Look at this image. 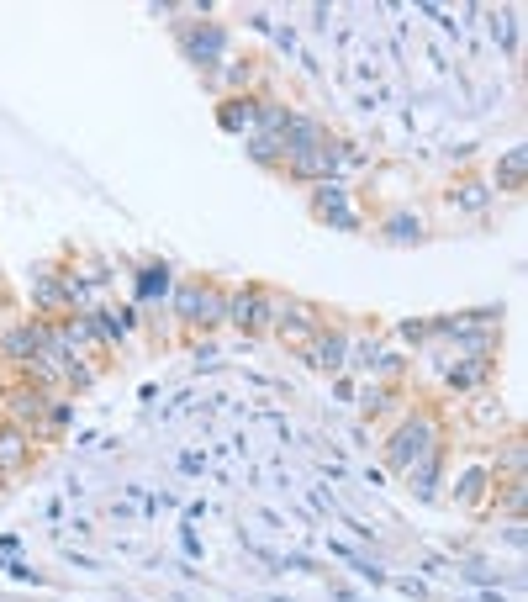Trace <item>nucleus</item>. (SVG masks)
I'll return each instance as SVG.
<instances>
[{"label": "nucleus", "mask_w": 528, "mask_h": 602, "mask_svg": "<svg viewBox=\"0 0 528 602\" xmlns=\"http://www.w3.org/2000/svg\"><path fill=\"white\" fill-rule=\"evenodd\" d=\"M222 301H228V286H217L212 275H185L169 291V312L185 338H212L222 328Z\"/></svg>", "instance_id": "1"}, {"label": "nucleus", "mask_w": 528, "mask_h": 602, "mask_svg": "<svg viewBox=\"0 0 528 602\" xmlns=\"http://www.w3.org/2000/svg\"><path fill=\"white\" fill-rule=\"evenodd\" d=\"M439 444H444V418L433 407L412 402V407L396 412V423H391V434H386V465L402 476L412 460H423L428 449H439Z\"/></svg>", "instance_id": "2"}, {"label": "nucleus", "mask_w": 528, "mask_h": 602, "mask_svg": "<svg viewBox=\"0 0 528 602\" xmlns=\"http://www.w3.org/2000/svg\"><path fill=\"white\" fill-rule=\"evenodd\" d=\"M180 48L185 59H191L206 80L233 59V32L217 22V16H191V22H180Z\"/></svg>", "instance_id": "3"}, {"label": "nucleus", "mask_w": 528, "mask_h": 602, "mask_svg": "<svg viewBox=\"0 0 528 602\" xmlns=\"http://www.w3.org/2000/svg\"><path fill=\"white\" fill-rule=\"evenodd\" d=\"M270 312H275V291L259 286V280H243V286H233L228 301H222V323L233 333H243V344L259 338V333H270Z\"/></svg>", "instance_id": "4"}, {"label": "nucleus", "mask_w": 528, "mask_h": 602, "mask_svg": "<svg viewBox=\"0 0 528 602\" xmlns=\"http://www.w3.org/2000/svg\"><path fill=\"white\" fill-rule=\"evenodd\" d=\"M323 323H328V317H323V307H317V301H301V296H280V291H275L270 333H275L291 354L307 349V344H312V333L323 328Z\"/></svg>", "instance_id": "5"}, {"label": "nucleus", "mask_w": 528, "mask_h": 602, "mask_svg": "<svg viewBox=\"0 0 528 602\" xmlns=\"http://www.w3.org/2000/svg\"><path fill=\"white\" fill-rule=\"evenodd\" d=\"M53 397H59V391H43V386H32V381H22V375H16V381L0 391V418L6 423H22V428H43V418H48V407H53Z\"/></svg>", "instance_id": "6"}, {"label": "nucleus", "mask_w": 528, "mask_h": 602, "mask_svg": "<svg viewBox=\"0 0 528 602\" xmlns=\"http://www.w3.org/2000/svg\"><path fill=\"white\" fill-rule=\"evenodd\" d=\"M312 217L328 222L338 233H360L365 217H360V201L349 196L344 180H328V185H312Z\"/></svg>", "instance_id": "7"}, {"label": "nucleus", "mask_w": 528, "mask_h": 602, "mask_svg": "<svg viewBox=\"0 0 528 602\" xmlns=\"http://www.w3.org/2000/svg\"><path fill=\"white\" fill-rule=\"evenodd\" d=\"M48 354V323L43 317H22V323H11L0 333V360H6L16 375H22L32 360H43Z\"/></svg>", "instance_id": "8"}, {"label": "nucleus", "mask_w": 528, "mask_h": 602, "mask_svg": "<svg viewBox=\"0 0 528 602\" xmlns=\"http://www.w3.org/2000/svg\"><path fill=\"white\" fill-rule=\"evenodd\" d=\"M296 360H307L317 375H344L349 370V328L344 323H323Z\"/></svg>", "instance_id": "9"}, {"label": "nucleus", "mask_w": 528, "mask_h": 602, "mask_svg": "<svg viewBox=\"0 0 528 602\" xmlns=\"http://www.w3.org/2000/svg\"><path fill=\"white\" fill-rule=\"evenodd\" d=\"M169 291H175V270L164 265V259H143L138 270H132V307H169Z\"/></svg>", "instance_id": "10"}, {"label": "nucleus", "mask_w": 528, "mask_h": 602, "mask_svg": "<svg viewBox=\"0 0 528 602\" xmlns=\"http://www.w3.org/2000/svg\"><path fill=\"white\" fill-rule=\"evenodd\" d=\"M32 317H69V296H64V270L59 265H37L32 270Z\"/></svg>", "instance_id": "11"}, {"label": "nucleus", "mask_w": 528, "mask_h": 602, "mask_svg": "<svg viewBox=\"0 0 528 602\" xmlns=\"http://www.w3.org/2000/svg\"><path fill=\"white\" fill-rule=\"evenodd\" d=\"M37 460V434L32 428H22V423H6L0 418V476H22V470Z\"/></svg>", "instance_id": "12"}, {"label": "nucleus", "mask_w": 528, "mask_h": 602, "mask_svg": "<svg viewBox=\"0 0 528 602\" xmlns=\"http://www.w3.org/2000/svg\"><path fill=\"white\" fill-rule=\"evenodd\" d=\"M492 492H497V481H492V465L486 460L465 465L455 476V507H465V513H486V507H492Z\"/></svg>", "instance_id": "13"}, {"label": "nucleus", "mask_w": 528, "mask_h": 602, "mask_svg": "<svg viewBox=\"0 0 528 602\" xmlns=\"http://www.w3.org/2000/svg\"><path fill=\"white\" fill-rule=\"evenodd\" d=\"M497 360H444V386L460 391V397H476V391H492Z\"/></svg>", "instance_id": "14"}, {"label": "nucleus", "mask_w": 528, "mask_h": 602, "mask_svg": "<svg viewBox=\"0 0 528 602\" xmlns=\"http://www.w3.org/2000/svg\"><path fill=\"white\" fill-rule=\"evenodd\" d=\"M444 460H449V455H444V444H439V449H428L423 460H412V465L402 470L418 502H433V497H439V486H444Z\"/></svg>", "instance_id": "15"}, {"label": "nucleus", "mask_w": 528, "mask_h": 602, "mask_svg": "<svg viewBox=\"0 0 528 602\" xmlns=\"http://www.w3.org/2000/svg\"><path fill=\"white\" fill-rule=\"evenodd\" d=\"M381 238L391 249H412V243L428 238V222H423V212H412V206H396V212L381 217Z\"/></svg>", "instance_id": "16"}, {"label": "nucleus", "mask_w": 528, "mask_h": 602, "mask_svg": "<svg viewBox=\"0 0 528 602\" xmlns=\"http://www.w3.org/2000/svg\"><path fill=\"white\" fill-rule=\"evenodd\" d=\"M486 465H492V481H523L528 476V444H523V434H502V444L486 455Z\"/></svg>", "instance_id": "17"}, {"label": "nucleus", "mask_w": 528, "mask_h": 602, "mask_svg": "<svg viewBox=\"0 0 528 602\" xmlns=\"http://www.w3.org/2000/svg\"><path fill=\"white\" fill-rule=\"evenodd\" d=\"M328 122L323 117H312V111H296L291 106V117H286V133H280V143H286V154H301V148H317V143H328Z\"/></svg>", "instance_id": "18"}, {"label": "nucleus", "mask_w": 528, "mask_h": 602, "mask_svg": "<svg viewBox=\"0 0 528 602\" xmlns=\"http://www.w3.org/2000/svg\"><path fill=\"white\" fill-rule=\"evenodd\" d=\"M254 111H259V90H243V96H222V101H217V122H222V133L249 138V133H254Z\"/></svg>", "instance_id": "19"}, {"label": "nucleus", "mask_w": 528, "mask_h": 602, "mask_svg": "<svg viewBox=\"0 0 528 602\" xmlns=\"http://www.w3.org/2000/svg\"><path fill=\"white\" fill-rule=\"evenodd\" d=\"M354 402H360L365 418H386V412H402L407 407V391L402 386H381V381H365L354 391Z\"/></svg>", "instance_id": "20"}, {"label": "nucleus", "mask_w": 528, "mask_h": 602, "mask_svg": "<svg viewBox=\"0 0 528 602\" xmlns=\"http://www.w3.org/2000/svg\"><path fill=\"white\" fill-rule=\"evenodd\" d=\"M449 206L465 217H486V206H492V185L486 180H455L449 185Z\"/></svg>", "instance_id": "21"}, {"label": "nucleus", "mask_w": 528, "mask_h": 602, "mask_svg": "<svg viewBox=\"0 0 528 602\" xmlns=\"http://www.w3.org/2000/svg\"><path fill=\"white\" fill-rule=\"evenodd\" d=\"M523 164H528L523 143H513V148H507V154L492 164V180H486V185H492V196H497V191H523Z\"/></svg>", "instance_id": "22"}, {"label": "nucleus", "mask_w": 528, "mask_h": 602, "mask_svg": "<svg viewBox=\"0 0 528 602\" xmlns=\"http://www.w3.org/2000/svg\"><path fill=\"white\" fill-rule=\"evenodd\" d=\"M328 550H333L338 560H344V566H349L354 576H365V581H370V587H386V581H391V576H386L381 566H375V560H365V555H360V550H354V544H344V539H328Z\"/></svg>", "instance_id": "23"}, {"label": "nucleus", "mask_w": 528, "mask_h": 602, "mask_svg": "<svg viewBox=\"0 0 528 602\" xmlns=\"http://www.w3.org/2000/svg\"><path fill=\"white\" fill-rule=\"evenodd\" d=\"M243 154H249L259 169H280L286 164V143H280L275 133H249L243 138Z\"/></svg>", "instance_id": "24"}, {"label": "nucleus", "mask_w": 528, "mask_h": 602, "mask_svg": "<svg viewBox=\"0 0 528 602\" xmlns=\"http://www.w3.org/2000/svg\"><path fill=\"white\" fill-rule=\"evenodd\" d=\"M96 381H101V365L96 360L64 365V397H85V391H96Z\"/></svg>", "instance_id": "25"}, {"label": "nucleus", "mask_w": 528, "mask_h": 602, "mask_svg": "<svg viewBox=\"0 0 528 602\" xmlns=\"http://www.w3.org/2000/svg\"><path fill=\"white\" fill-rule=\"evenodd\" d=\"M502 397L497 391H476V397H470V428H502Z\"/></svg>", "instance_id": "26"}, {"label": "nucleus", "mask_w": 528, "mask_h": 602, "mask_svg": "<svg viewBox=\"0 0 528 602\" xmlns=\"http://www.w3.org/2000/svg\"><path fill=\"white\" fill-rule=\"evenodd\" d=\"M486 27H492V43L502 53H518V16L513 11H486Z\"/></svg>", "instance_id": "27"}, {"label": "nucleus", "mask_w": 528, "mask_h": 602, "mask_svg": "<svg viewBox=\"0 0 528 602\" xmlns=\"http://www.w3.org/2000/svg\"><path fill=\"white\" fill-rule=\"evenodd\" d=\"M69 423H74V402H69V397H53L43 428H37V439H64V434H69Z\"/></svg>", "instance_id": "28"}, {"label": "nucleus", "mask_w": 528, "mask_h": 602, "mask_svg": "<svg viewBox=\"0 0 528 602\" xmlns=\"http://www.w3.org/2000/svg\"><path fill=\"white\" fill-rule=\"evenodd\" d=\"M492 507H502L507 518H528V497H523V481H497Z\"/></svg>", "instance_id": "29"}, {"label": "nucleus", "mask_w": 528, "mask_h": 602, "mask_svg": "<svg viewBox=\"0 0 528 602\" xmlns=\"http://www.w3.org/2000/svg\"><path fill=\"white\" fill-rule=\"evenodd\" d=\"M460 581H470V587H497V566H486V555H465L455 566Z\"/></svg>", "instance_id": "30"}, {"label": "nucleus", "mask_w": 528, "mask_h": 602, "mask_svg": "<svg viewBox=\"0 0 528 602\" xmlns=\"http://www.w3.org/2000/svg\"><path fill=\"white\" fill-rule=\"evenodd\" d=\"M428 338H433L428 317H407V323H396V344H407V354L412 349H428Z\"/></svg>", "instance_id": "31"}, {"label": "nucleus", "mask_w": 528, "mask_h": 602, "mask_svg": "<svg viewBox=\"0 0 528 602\" xmlns=\"http://www.w3.org/2000/svg\"><path fill=\"white\" fill-rule=\"evenodd\" d=\"M64 560H69L74 571H90V576H101V560H90L85 550H64Z\"/></svg>", "instance_id": "32"}, {"label": "nucleus", "mask_w": 528, "mask_h": 602, "mask_svg": "<svg viewBox=\"0 0 528 602\" xmlns=\"http://www.w3.org/2000/svg\"><path fill=\"white\" fill-rule=\"evenodd\" d=\"M180 470H185V476H201V470H206V455H196V449H185V455H180Z\"/></svg>", "instance_id": "33"}, {"label": "nucleus", "mask_w": 528, "mask_h": 602, "mask_svg": "<svg viewBox=\"0 0 528 602\" xmlns=\"http://www.w3.org/2000/svg\"><path fill=\"white\" fill-rule=\"evenodd\" d=\"M354 391H360V386H354L349 375H333V397H338V402H354Z\"/></svg>", "instance_id": "34"}, {"label": "nucleus", "mask_w": 528, "mask_h": 602, "mask_svg": "<svg viewBox=\"0 0 528 602\" xmlns=\"http://www.w3.org/2000/svg\"><path fill=\"white\" fill-rule=\"evenodd\" d=\"M396 587H402L407 597H428V587H423V581H412V576H402V581H396Z\"/></svg>", "instance_id": "35"}, {"label": "nucleus", "mask_w": 528, "mask_h": 602, "mask_svg": "<svg viewBox=\"0 0 528 602\" xmlns=\"http://www.w3.org/2000/svg\"><path fill=\"white\" fill-rule=\"evenodd\" d=\"M470 602H507V597H502V587H481V592L470 597Z\"/></svg>", "instance_id": "36"}, {"label": "nucleus", "mask_w": 528, "mask_h": 602, "mask_svg": "<svg viewBox=\"0 0 528 602\" xmlns=\"http://www.w3.org/2000/svg\"><path fill=\"white\" fill-rule=\"evenodd\" d=\"M264 602H291V597H264Z\"/></svg>", "instance_id": "37"}, {"label": "nucleus", "mask_w": 528, "mask_h": 602, "mask_svg": "<svg viewBox=\"0 0 528 602\" xmlns=\"http://www.w3.org/2000/svg\"><path fill=\"white\" fill-rule=\"evenodd\" d=\"M354 602H360V597H354Z\"/></svg>", "instance_id": "38"}]
</instances>
